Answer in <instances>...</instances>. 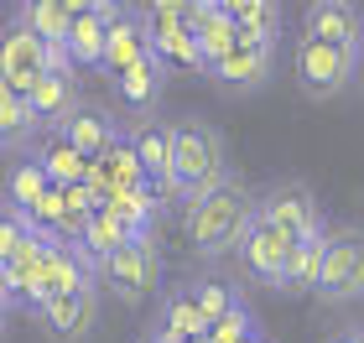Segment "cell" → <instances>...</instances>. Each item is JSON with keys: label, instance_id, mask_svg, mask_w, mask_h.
I'll return each mask as SVG.
<instances>
[{"label": "cell", "instance_id": "2", "mask_svg": "<svg viewBox=\"0 0 364 343\" xmlns=\"http://www.w3.org/2000/svg\"><path fill=\"white\" fill-rule=\"evenodd\" d=\"M224 172H229L224 130L208 125V120H193V114L188 120H172V187H177V203L213 187Z\"/></svg>", "mask_w": 364, "mask_h": 343}, {"label": "cell", "instance_id": "26", "mask_svg": "<svg viewBox=\"0 0 364 343\" xmlns=\"http://www.w3.org/2000/svg\"><path fill=\"white\" fill-rule=\"evenodd\" d=\"M47 187H53V183H47V172H42L37 161H31V156L21 151V161H16V167L6 172V187H0V203H11V208H31V203H37Z\"/></svg>", "mask_w": 364, "mask_h": 343}, {"label": "cell", "instance_id": "35", "mask_svg": "<svg viewBox=\"0 0 364 343\" xmlns=\"http://www.w3.org/2000/svg\"><path fill=\"white\" fill-rule=\"evenodd\" d=\"M6 317H11V312H6V307H0V343H6Z\"/></svg>", "mask_w": 364, "mask_h": 343}, {"label": "cell", "instance_id": "10", "mask_svg": "<svg viewBox=\"0 0 364 343\" xmlns=\"http://www.w3.org/2000/svg\"><path fill=\"white\" fill-rule=\"evenodd\" d=\"M125 141H130V151L141 161L146 183L156 187V198L177 203V187H172V120H130Z\"/></svg>", "mask_w": 364, "mask_h": 343}, {"label": "cell", "instance_id": "12", "mask_svg": "<svg viewBox=\"0 0 364 343\" xmlns=\"http://www.w3.org/2000/svg\"><path fill=\"white\" fill-rule=\"evenodd\" d=\"M26 104L37 114L42 130H58L68 114L84 104V89H78V68H42L26 89Z\"/></svg>", "mask_w": 364, "mask_h": 343}, {"label": "cell", "instance_id": "30", "mask_svg": "<svg viewBox=\"0 0 364 343\" xmlns=\"http://www.w3.org/2000/svg\"><path fill=\"white\" fill-rule=\"evenodd\" d=\"M141 11H172V16H182V11H188V0H146Z\"/></svg>", "mask_w": 364, "mask_h": 343}, {"label": "cell", "instance_id": "3", "mask_svg": "<svg viewBox=\"0 0 364 343\" xmlns=\"http://www.w3.org/2000/svg\"><path fill=\"white\" fill-rule=\"evenodd\" d=\"M354 62H359V47L296 37L291 42V84L302 89L307 99H338V94L354 84Z\"/></svg>", "mask_w": 364, "mask_h": 343}, {"label": "cell", "instance_id": "32", "mask_svg": "<svg viewBox=\"0 0 364 343\" xmlns=\"http://www.w3.org/2000/svg\"><path fill=\"white\" fill-rule=\"evenodd\" d=\"M328 343H364V328H343V333H333Z\"/></svg>", "mask_w": 364, "mask_h": 343}, {"label": "cell", "instance_id": "19", "mask_svg": "<svg viewBox=\"0 0 364 343\" xmlns=\"http://www.w3.org/2000/svg\"><path fill=\"white\" fill-rule=\"evenodd\" d=\"M26 156L47 172V183H53V187L84 183V172H89V156H84V151H73V146L63 141L58 130H42V136L31 141V151H26Z\"/></svg>", "mask_w": 364, "mask_h": 343}, {"label": "cell", "instance_id": "5", "mask_svg": "<svg viewBox=\"0 0 364 343\" xmlns=\"http://www.w3.org/2000/svg\"><path fill=\"white\" fill-rule=\"evenodd\" d=\"M312 297H323L333 307L364 297V229H328L323 234V260H318Z\"/></svg>", "mask_w": 364, "mask_h": 343}, {"label": "cell", "instance_id": "27", "mask_svg": "<svg viewBox=\"0 0 364 343\" xmlns=\"http://www.w3.org/2000/svg\"><path fill=\"white\" fill-rule=\"evenodd\" d=\"M250 333H255V312H250L245 302H235L224 317H213V322H208V333L198 338V343H245Z\"/></svg>", "mask_w": 364, "mask_h": 343}, {"label": "cell", "instance_id": "34", "mask_svg": "<svg viewBox=\"0 0 364 343\" xmlns=\"http://www.w3.org/2000/svg\"><path fill=\"white\" fill-rule=\"evenodd\" d=\"M0 307H6V312L16 307V302H11V286H6V271H0Z\"/></svg>", "mask_w": 364, "mask_h": 343}, {"label": "cell", "instance_id": "33", "mask_svg": "<svg viewBox=\"0 0 364 343\" xmlns=\"http://www.w3.org/2000/svg\"><path fill=\"white\" fill-rule=\"evenodd\" d=\"M354 84H364V31H359V62H354Z\"/></svg>", "mask_w": 364, "mask_h": 343}, {"label": "cell", "instance_id": "31", "mask_svg": "<svg viewBox=\"0 0 364 343\" xmlns=\"http://www.w3.org/2000/svg\"><path fill=\"white\" fill-rule=\"evenodd\" d=\"M58 6L68 11V16H84V11H94V0H58Z\"/></svg>", "mask_w": 364, "mask_h": 343}, {"label": "cell", "instance_id": "11", "mask_svg": "<svg viewBox=\"0 0 364 343\" xmlns=\"http://www.w3.org/2000/svg\"><path fill=\"white\" fill-rule=\"evenodd\" d=\"M141 26H146V42H151V53L167 73H203V53H198V42H193V31H188L182 16L141 11Z\"/></svg>", "mask_w": 364, "mask_h": 343}, {"label": "cell", "instance_id": "29", "mask_svg": "<svg viewBox=\"0 0 364 343\" xmlns=\"http://www.w3.org/2000/svg\"><path fill=\"white\" fill-rule=\"evenodd\" d=\"M31 239H42L37 229H31V219H26V208H11V203H0V260H11L21 244H31Z\"/></svg>", "mask_w": 364, "mask_h": 343}, {"label": "cell", "instance_id": "22", "mask_svg": "<svg viewBox=\"0 0 364 343\" xmlns=\"http://www.w3.org/2000/svg\"><path fill=\"white\" fill-rule=\"evenodd\" d=\"M156 328H167V333L182 338V343H198V338L208 333V322H203V312L193 307L188 286H172L167 297H161V307H156Z\"/></svg>", "mask_w": 364, "mask_h": 343}, {"label": "cell", "instance_id": "17", "mask_svg": "<svg viewBox=\"0 0 364 343\" xmlns=\"http://www.w3.org/2000/svg\"><path fill=\"white\" fill-rule=\"evenodd\" d=\"M151 53V42H146V26H141V11H120L114 21L105 26V58H99V68H105L109 78L120 73V68H130L136 58H146Z\"/></svg>", "mask_w": 364, "mask_h": 343}, {"label": "cell", "instance_id": "6", "mask_svg": "<svg viewBox=\"0 0 364 343\" xmlns=\"http://www.w3.org/2000/svg\"><path fill=\"white\" fill-rule=\"evenodd\" d=\"M276 47H281V37H266V31H235V47H229L224 58H213L203 73L224 94H255V89L271 84Z\"/></svg>", "mask_w": 364, "mask_h": 343}, {"label": "cell", "instance_id": "24", "mask_svg": "<svg viewBox=\"0 0 364 343\" xmlns=\"http://www.w3.org/2000/svg\"><path fill=\"white\" fill-rule=\"evenodd\" d=\"M16 21H21L31 37H42V42H63L73 16L63 11L58 0H16Z\"/></svg>", "mask_w": 364, "mask_h": 343}, {"label": "cell", "instance_id": "9", "mask_svg": "<svg viewBox=\"0 0 364 343\" xmlns=\"http://www.w3.org/2000/svg\"><path fill=\"white\" fill-rule=\"evenodd\" d=\"M235 255H240V266H245L250 281H260V286L276 291L281 286V271H287V260H291V239L250 208V219H245L240 239H235Z\"/></svg>", "mask_w": 364, "mask_h": 343}, {"label": "cell", "instance_id": "23", "mask_svg": "<svg viewBox=\"0 0 364 343\" xmlns=\"http://www.w3.org/2000/svg\"><path fill=\"white\" fill-rule=\"evenodd\" d=\"M63 47H68V62H73V68H99V58H105V21H99L94 11L73 16Z\"/></svg>", "mask_w": 364, "mask_h": 343}, {"label": "cell", "instance_id": "28", "mask_svg": "<svg viewBox=\"0 0 364 343\" xmlns=\"http://www.w3.org/2000/svg\"><path fill=\"white\" fill-rule=\"evenodd\" d=\"M188 297H193V307L203 312V322H213V317H224L235 302H245L235 286H224V281H193L188 286Z\"/></svg>", "mask_w": 364, "mask_h": 343}, {"label": "cell", "instance_id": "8", "mask_svg": "<svg viewBox=\"0 0 364 343\" xmlns=\"http://www.w3.org/2000/svg\"><path fill=\"white\" fill-rule=\"evenodd\" d=\"M31 312H37V322L47 328L53 343H84L99 328V286L89 281V286H73V291H53Z\"/></svg>", "mask_w": 364, "mask_h": 343}, {"label": "cell", "instance_id": "25", "mask_svg": "<svg viewBox=\"0 0 364 343\" xmlns=\"http://www.w3.org/2000/svg\"><path fill=\"white\" fill-rule=\"evenodd\" d=\"M240 31H266V37H281V0H213Z\"/></svg>", "mask_w": 364, "mask_h": 343}, {"label": "cell", "instance_id": "1", "mask_svg": "<svg viewBox=\"0 0 364 343\" xmlns=\"http://www.w3.org/2000/svg\"><path fill=\"white\" fill-rule=\"evenodd\" d=\"M250 208H255V192L245 187V177H235V172H224L213 187L182 198V234H188L193 255H203V260L229 255L245 219H250Z\"/></svg>", "mask_w": 364, "mask_h": 343}, {"label": "cell", "instance_id": "18", "mask_svg": "<svg viewBox=\"0 0 364 343\" xmlns=\"http://www.w3.org/2000/svg\"><path fill=\"white\" fill-rule=\"evenodd\" d=\"M58 136L63 141H68L73 146V151H84L89 161L99 156V151H105V146L114 141V136H120V120H114V114L109 109H94V104H78L73 114H68V120H63L58 125Z\"/></svg>", "mask_w": 364, "mask_h": 343}, {"label": "cell", "instance_id": "7", "mask_svg": "<svg viewBox=\"0 0 364 343\" xmlns=\"http://www.w3.org/2000/svg\"><path fill=\"white\" fill-rule=\"evenodd\" d=\"M255 214L276 224L281 234H287L291 244L296 239H312V234H323L328 219H323V203H318V192H312L302 177H287V183H271L266 192L255 198Z\"/></svg>", "mask_w": 364, "mask_h": 343}, {"label": "cell", "instance_id": "21", "mask_svg": "<svg viewBox=\"0 0 364 343\" xmlns=\"http://www.w3.org/2000/svg\"><path fill=\"white\" fill-rule=\"evenodd\" d=\"M323 234H328V229H323ZM323 234H312V239H296V244H291V260H287V271H281L276 297H312V281H318V260H323Z\"/></svg>", "mask_w": 364, "mask_h": 343}, {"label": "cell", "instance_id": "20", "mask_svg": "<svg viewBox=\"0 0 364 343\" xmlns=\"http://www.w3.org/2000/svg\"><path fill=\"white\" fill-rule=\"evenodd\" d=\"M42 136V125H37V114H31L26 104V94L21 89H6L0 84V151H31V141Z\"/></svg>", "mask_w": 364, "mask_h": 343}, {"label": "cell", "instance_id": "15", "mask_svg": "<svg viewBox=\"0 0 364 343\" xmlns=\"http://www.w3.org/2000/svg\"><path fill=\"white\" fill-rule=\"evenodd\" d=\"M359 31H364V16L354 0H312L302 16V37H318V42L359 47Z\"/></svg>", "mask_w": 364, "mask_h": 343}, {"label": "cell", "instance_id": "14", "mask_svg": "<svg viewBox=\"0 0 364 343\" xmlns=\"http://www.w3.org/2000/svg\"><path fill=\"white\" fill-rule=\"evenodd\" d=\"M167 78L172 73L156 62V53H146V58H136L130 68H120L109 78V84H114V104L130 109V114H151L156 99H161V89H167Z\"/></svg>", "mask_w": 364, "mask_h": 343}, {"label": "cell", "instance_id": "16", "mask_svg": "<svg viewBox=\"0 0 364 343\" xmlns=\"http://www.w3.org/2000/svg\"><path fill=\"white\" fill-rule=\"evenodd\" d=\"M182 21H188V31H193V42H198V53H203V68L213 58H224L229 47H235V21L213 6V0H188V11H182Z\"/></svg>", "mask_w": 364, "mask_h": 343}, {"label": "cell", "instance_id": "13", "mask_svg": "<svg viewBox=\"0 0 364 343\" xmlns=\"http://www.w3.org/2000/svg\"><path fill=\"white\" fill-rule=\"evenodd\" d=\"M42 68H47V42H42V37H31V31L11 16V21L0 26V84L26 94V89H31V78H37Z\"/></svg>", "mask_w": 364, "mask_h": 343}, {"label": "cell", "instance_id": "4", "mask_svg": "<svg viewBox=\"0 0 364 343\" xmlns=\"http://www.w3.org/2000/svg\"><path fill=\"white\" fill-rule=\"evenodd\" d=\"M99 286H109L125 307L146 302L161 286V250H156V229L151 234H130L125 244L99 260Z\"/></svg>", "mask_w": 364, "mask_h": 343}]
</instances>
